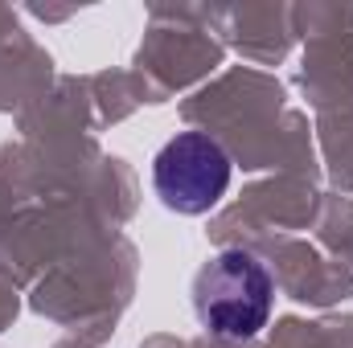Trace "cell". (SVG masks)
<instances>
[{
    "label": "cell",
    "mask_w": 353,
    "mask_h": 348,
    "mask_svg": "<svg viewBox=\"0 0 353 348\" xmlns=\"http://www.w3.org/2000/svg\"><path fill=\"white\" fill-rule=\"evenodd\" d=\"M275 312V279L243 246L218 250L193 274V316L218 340H251Z\"/></svg>",
    "instance_id": "cell-1"
},
{
    "label": "cell",
    "mask_w": 353,
    "mask_h": 348,
    "mask_svg": "<svg viewBox=\"0 0 353 348\" xmlns=\"http://www.w3.org/2000/svg\"><path fill=\"white\" fill-rule=\"evenodd\" d=\"M152 188L169 213L201 217L230 188V156L205 131H176L152 160Z\"/></svg>",
    "instance_id": "cell-2"
}]
</instances>
